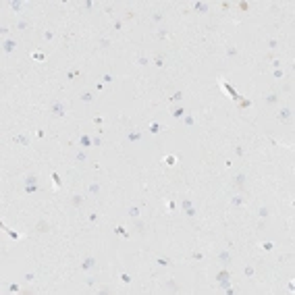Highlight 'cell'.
Segmentation results:
<instances>
[{
    "mask_svg": "<svg viewBox=\"0 0 295 295\" xmlns=\"http://www.w3.org/2000/svg\"><path fill=\"white\" fill-rule=\"evenodd\" d=\"M50 114L56 116V119H63L67 114V106H64L63 100H54L52 104H50Z\"/></svg>",
    "mask_w": 295,
    "mask_h": 295,
    "instance_id": "6da1fadb",
    "label": "cell"
},
{
    "mask_svg": "<svg viewBox=\"0 0 295 295\" xmlns=\"http://www.w3.org/2000/svg\"><path fill=\"white\" fill-rule=\"evenodd\" d=\"M96 268H98V260H96L94 256H87V258H83V260H81V270H83V272L96 270Z\"/></svg>",
    "mask_w": 295,
    "mask_h": 295,
    "instance_id": "7a4b0ae2",
    "label": "cell"
},
{
    "mask_svg": "<svg viewBox=\"0 0 295 295\" xmlns=\"http://www.w3.org/2000/svg\"><path fill=\"white\" fill-rule=\"evenodd\" d=\"M216 258H218V262H220V264H222V266H229V264H231V262H233L231 249H220V252H218V256H216Z\"/></svg>",
    "mask_w": 295,
    "mask_h": 295,
    "instance_id": "3957f363",
    "label": "cell"
},
{
    "mask_svg": "<svg viewBox=\"0 0 295 295\" xmlns=\"http://www.w3.org/2000/svg\"><path fill=\"white\" fill-rule=\"evenodd\" d=\"M15 50H17V42L11 40V38H6V40L2 42V52L4 54H13Z\"/></svg>",
    "mask_w": 295,
    "mask_h": 295,
    "instance_id": "277c9868",
    "label": "cell"
},
{
    "mask_svg": "<svg viewBox=\"0 0 295 295\" xmlns=\"http://www.w3.org/2000/svg\"><path fill=\"white\" fill-rule=\"evenodd\" d=\"M245 183H247V175H245V173H237L235 177H233V185L237 187V189H243Z\"/></svg>",
    "mask_w": 295,
    "mask_h": 295,
    "instance_id": "5b68a950",
    "label": "cell"
},
{
    "mask_svg": "<svg viewBox=\"0 0 295 295\" xmlns=\"http://www.w3.org/2000/svg\"><path fill=\"white\" fill-rule=\"evenodd\" d=\"M291 114H293V110H291L289 106H283V108L278 110L277 119H278V121H283V123H287V121H291Z\"/></svg>",
    "mask_w": 295,
    "mask_h": 295,
    "instance_id": "8992f818",
    "label": "cell"
},
{
    "mask_svg": "<svg viewBox=\"0 0 295 295\" xmlns=\"http://www.w3.org/2000/svg\"><path fill=\"white\" fill-rule=\"evenodd\" d=\"M13 141H15L17 145H23V148H27V145H29V135H27V133H17L15 137H13Z\"/></svg>",
    "mask_w": 295,
    "mask_h": 295,
    "instance_id": "52a82bcc",
    "label": "cell"
},
{
    "mask_svg": "<svg viewBox=\"0 0 295 295\" xmlns=\"http://www.w3.org/2000/svg\"><path fill=\"white\" fill-rule=\"evenodd\" d=\"M141 137H144V133H141V131H129L127 133V141L129 144H137V141H141Z\"/></svg>",
    "mask_w": 295,
    "mask_h": 295,
    "instance_id": "ba28073f",
    "label": "cell"
},
{
    "mask_svg": "<svg viewBox=\"0 0 295 295\" xmlns=\"http://www.w3.org/2000/svg\"><path fill=\"white\" fill-rule=\"evenodd\" d=\"M193 11H196L197 15H206V13L210 11V4L208 2H196V4H193Z\"/></svg>",
    "mask_w": 295,
    "mask_h": 295,
    "instance_id": "9c48e42d",
    "label": "cell"
},
{
    "mask_svg": "<svg viewBox=\"0 0 295 295\" xmlns=\"http://www.w3.org/2000/svg\"><path fill=\"white\" fill-rule=\"evenodd\" d=\"M245 202H247V197L243 196V193H239V196H233V197H231V206H233V208H239V206H243Z\"/></svg>",
    "mask_w": 295,
    "mask_h": 295,
    "instance_id": "30bf717a",
    "label": "cell"
},
{
    "mask_svg": "<svg viewBox=\"0 0 295 295\" xmlns=\"http://www.w3.org/2000/svg\"><path fill=\"white\" fill-rule=\"evenodd\" d=\"M185 114H187V110L183 108V106H175V108L170 110V116H173V119H183Z\"/></svg>",
    "mask_w": 295,
    "mask_h": 295,
    "instance_id": "8fae6325",
    "label": "cell"
},
{
    "mask_svg": "<svg viewBox=\"0 0 295 295\" xmlns=\"http://www.w3.org/2000/svg\"><path fill=\"white\" fill-rule=\"evenodd\" d=\"M79 100L83 102V104H92V102H94V94L92 92H81L79 94Z\"/></svg>",
    "mask_w": 295,
    "mask_h": 295,
    "instance_id": "7c38bea8",
    "label": "cell"
},
{
    "mask_svg": "<svg viewBox=\"0 0 295 295\" xmlns=\"http://www.w3.org/2000/svg\"><path fill=\"white\" fill-rule=\"evenodd\" d=\"M278 100H281L278 98V94H268L266 98H264V102H266L268 106H274V104H278Z\"/></svg>",
    "mask_w": 295,
    "mask_h": 295,
    "instance_id": "4fadbf2b",
    "label": "cell"
},
{
    "mask_svg": "<svg viewBox=\"0 0 295 295\" xmlns=\"http://www.w3.org/2000/svg\"><path fill=\"white\" fill-rule=\"evenodd\" d=\"M29 21H25V19H21V21H17L15 23V31H25V29H29Z\"/></svg>",
    "mask_w": 295,
    "mask_h": 295,
    "instance_id": "5bb4252c",
    "label": "cell"
},
{
    "mask_svg": "<svg viewBox=\"0 0 295 295\" xmlns=\"http://www.w3.org/2000/svg\"><path fill=\"white\" fill-rule=\"evenodd\" d=\"M35 231H38V233H48V231H50V225H48L46 220H40V222L35 225Z\"/></svg>",
    "mask_w": 295,
    "mask_h": 295,
    "instance_id": "9a60e30c",
    "label": "cell"
},
{
    "mask_svg": "<svg viewBox=\"0 0 295 295\" xmlns=\"http://www.w3.org/2000/svg\"><path fill=\"white\" fill-rule=\"evenodd\" d=\"M87 191H89L92 196H100V183H98V181H92L89 187H87Z\"/></svg>",
    "mask_w": 295,
    "mask_h": 295,
    "instance_id": "2e32d148",
    "label": "cell"
},
{
    "mask_svg": "<svg viewBox=\"0 0 295 295\" xmlns=\"http://www.w3.org/2000/svg\"><path fill=\"white\" fill-rule=\"evenodd\" d=\"M75 160L79 162V164L87 162V154H85V150H77V152H75Z\"/></svg>",
    "mask_w": 295,
    "mask_h": 295,
    "instance_id": "e0dca14e",
    "label": "cell"
},
{
    "mask_svg": "<svg viewBox=\"0 0 295 295\" xmlns=\"http://www.w3.org/2000/svg\"><path fill=\"white\" fill-rule=\"evenodd\" d=\"M81 204H83V197H81L79 193H75V196H71V206H73V208H79Z\"/></svg>",
    "mask_w": 295,
    "mask_h": 295,
    "instance_id": "ac0fdd59",
    "label": "cell"
},
{
    "mask_svg": "<svg viewBox=\"0 0 295 295\" xmlns=\"http://www.w3.org/2000/svg\"><path fill=\"white\" fill-rule=\"evenodd\" d=\"M229 278H231V272L226 270V266H225V270H220L218 274H216V281H218V283L220 281H229Z\"/></svg>",
    "mask_w": 295,
    "mask_h": 295,
    "instance_id": "d6986e66",
    "label": "cell"
},
{
    "mask_svg": "<svg viewBox=\"0 0 295 295\" xmlns=\"http://www.w3.org/2000/svg\"><path fill=\"white\" fill-rule=\"evenodd\" d=\"M79 145L81 148H92V137H89V135H81Z\"/></svg>",
    "mask_w": 295,
    "mask_h": 295,
    "instance_id": "ffe728a7",
    "label": "cell"
},
{
    "mask_svg": "<svg viewBox=\"0 0 295 295\" xmlns=\"http://www.w3.org/2000/svg\"><path fill=\"white\" fill-rule=\"evenodd\" d=\"M156 264L166 268V266H173V260H170V258H162V256H160V258H156Z\"/></svg>",
    "mask_w": 295,
    "mask_h": 295,
    "instance_id": "44dd1931",
    "label": "cell"
},
{
    "mask_svg": "<svg viewBox=\"0 0 295 295\" xmlns=\"http://www.w3.org/2000/svg\"><path fill=\"white\" fill-rule=\"evenodd\" d=\"M193 123H196V116L193 114H185L183 116V125H185V127H193Z\"/></svg>",
    "mask_w": 295,
    "mask_h": 295,
    "instance_id": "7402d4cb",
    "label": "cell"
},
{
    "mask_svg": "<svg viewBox=\"0 0 295 295\" xmlns=\"http://www.w3.org/2000/svg\"><path fill=\"white\" fill-rule=\"evenodd\" d=\"M114 233L119 235V237H131V233H127L125 226H114Z\"/></svg>",
    "mask_w": 295,
    "mask_h": 295,
    "instance_id": "603a6c76",
    "label": "cell"
},
{
    "mask_svg": "<svg viewBox=\"0 0 295 295\" xmlns=\"http://www.w3.org/2000/svg\"><path fill=\"white\" fill-rule=\"evenodd\" d=\"M160 129H162V127L158 125V123H152L150 127H148V133H152V135H158V133H160Z\"/></svg>",
    "mask_w": 295,
    "mask_h": 295,
    "instance_id": "cb8c5ba5",
    "label": "cell"
},
{
    "mask_svg": "<svg viewBox=\"0 0 295 295\" xmlns=\"http://www.w3.org/2000/svg\"><path fill=\"white\" fill-rule=\"evenodd\" d=\"M258 216H260V218H268V216H270V210H268L266 206H260V208H258Z\"/></svg>",
    "mask_w": 295,
    "mask_h": 295,
    "instance_id": "d4e9b609",
    "label": "cell"
},
{
    "mask_svg": "<svg viewBox=\"0 0 295 295\" xmlns=\"http://www.w3.org/2000/svg\"><path fill=\"white\" fill-rule=\"evenodd\" d=\"M243 274H245V277H247V278H252V277H254V274H256V268L252 266V264H247V266L243 268Z\"/></svg>",
    "mask_w": 295,
    "mask_h": 295,
    "instance_id": "484cf974",
    "label": "cell"
},
{
    "mask_svg": "<svg viewBox=\"0 0 295 295\" xmlns=\"http://www.w3.org/2000/svg\"><path fill=\"white\" fill-rule=\"evenodd\" d=\"M127 214L131 216V218H139V214H141V212H139V208H137V206H131V208L127 210Z\"/></svg>",
    "mask_w": 295,
    "mask_h": 295,
    "instance_id": "4316f807",
    "label": "cell"
},
{
    "mask_svg": "<svg viewBox=\"0 0 295 295\" xmlns=\"http://www.w3.org/2000/svg\"><path fill=\"white\" fill-rule=\"evenodd\" d=\"M100 81H102V83H112V81H114V75H112V73H104V75L100 77Z\"/></svg>",
    "mask_w": 295,
    "mask_h": 295,
    "instance_id": "83f0119b",
    "label": "cell"
},
{
    "mask_svg": "<svg viewBox=\"0 0 295 295\" xmlns=\"http://www.w3.org/2000/svg\"><path fill=\"white\" fill-rule=\"evenodd\" d=\"M11 8H13L15 13H21V11H23V2H19V0H13V2H11Z\"/></svg>",
    "mask_w": 295,
    "mask_h": 295,
    "instance_id": "f1b7e54d",
    "label": "cell"
},
{
    "mask_svg": "<svg viewBox=\"0 0 295 295\" xmlns=\"http://www.w3.org/2000/svg\"><path fill=\"white\" fill-rule=\"evenodd\" d=\"M266 48H268V50H277V48H278V40H274V38L266 40Z\"/></svg>",
    "mask_w": 295,
    "mask_h": 295,
    "instance_id": "f546056e",
    "label": "cell"
},
{
    "mask_svg": "<svg viewBox=\"0 0 295 295\" xmlns=\"http://www.w3.org/2000/svg\"><path fill=\"white\" fill-rule=\"evenodd\" d=\"M154 67H158V69L164 67V58H162V54H156V56H154Z\"/></svg>",
    "mask_w": 295,
    "mask_h": 295,
    "instance_id": "4dcf8cb0",
    "label": "cell"
},
{
    "mask_svg": "<svg viewBox=\"0 0 295 295\" xmlns=\"http://www.w3.org/2000/svg\"><path fill=\"white\" fill-rule=\"evenodd\" d=\"M237 54H239V48H235V46L226 48V56H229V58H235Z\"/></svg>",
    "mask_w": 295,
    "mask_h": 295,
    "instance_id": "1f68e13d",
    "label": "cell"
},
{
    "mask_svg": "<svg viewBox=\"0 0 295 295\" xmlns=\"http://www.w3.org/2000/svg\"><path fill=\"white\" fill-rule=\"evenodd\" d=\"M23 189H25V193H38V191H40V185H25Z\"/></svg>",
    "mask_w": 295,
    "mask_h": 295,
    "instance_id": "d6a6232c",
    "label": "cell"
},
{
    "mask_svg": "<svg viewBox=\"0 0 295 295\" xmlns=\"http://www.w3.org/2000/svg\"><path fill=\"white\" fill-rule=\"evenodd\" d=\"M152 21H156V23H162V21H164V15H162L160 11H156L154 15H152Z\"/></svg>",
    "mask_w": 295,
    "mask_h": 295,
    "instance_id": "836d02e7",
    "label": "cell"
},
{
    "mask_svg": "<svg viewBox=\"0 0 295 295\" xmlns=\"http://www.w3.org/2000/svg\"><path fill=\"white\" fill-rule=\"evenodd\" d=\"M168 100H170V102H181V100H183V92H175Z\"/></svg>",
    "mask_w": 295,
    "mask_h": 295,
    "instance_id": "e575fe53",
    "label": "cell"
},
{
    "mask_svg": "<svg viewBox=\"0 0 295 295\" xmlns=\"http://www.w3.org/2000/svg\"><path fill=\"white\" fill-rule=\"evenodd\" d=\"M25 185H38V177H35V175H29L27 179H25Z\"/></svg>",
    "mask_w": 295,
    "mask_h": 295,
    "instance_id": "d590c367",
    "label": "cell"
},
{
    "mask_svg": "<svg viewBox=\"0 0 295 295\" xmlns=\"http://www.w3.org/2000/svg\"><path fill=\"white\" fill-rule=\"evenodd\" d=\"M156 38H158V40H160V42H162V40H166V38H168V31H166V29H158Z\"/></svg>",
    "mask_w": 295,
    "mask_h": 295,
    "instance_id": "8d00e7d4",
    "label": "cell"
},
{
    "mask_svg": "<svg viewBox=\"0 0 295 295\" xmlns=\"http://www.w3.org/2000/svg\"><path fill=\"white\" fill-rule=\"evenodd\" d=\"M23 281H27V283H33V281H35V274H33V272H25V274H23Z\"/></svg>",
    "mask_w": 295,
    "mask_h": 295,
    "instance_id": "74e56055",
    "label": "cell"
},
{
    "mask_svg": "<svg viewBox=\"0 0 295 295\" xmlns=\"http://www.w3.org/2000/svg\"><path fill=\"white\" fill-rule=\"evenodd\" d=\"M166 287H168V289H173V291H179V287H177V283H175V278H168Z\"/></svg>",
    "mask_w": 295,
    "mask_h": 295,
    "instance_id": "f35d334b",
    "label": "cell"
},
{
    "mask_svg": "<svg viewBox=\"0 0 295 295\" xmlns=\"http://www.w3.org/2000/svg\"><path fill=\"white\" fill-rule=\"evenodd\" d=\"M235 154H237L239 158H243L245 156V148H243V145H235Z\"/></svg>",
    "mask_w": 295,
    "mask_h": 295,
    "instance_id": "ab89813d",
    "label": "cell"
},
{
    "mask_svg": "<svg viewBox=\"0 0 295 295\" xmlns=\"http://www.w3.org/2000/svg\"><path fill=\"white\" fill-rule=\"evenodd\" d=\"M137 64H139V67H148V64H150V60H148L145 56H137Z\"/></svg>",
    "mask_w": 295,
    "mask_h": 295,
    "instance_id": "60d3db41",
    "label": "cell"
},
{
    "mask_svg": "<svg viewBox=\"0 0 295 295\" xmlns=\"http://www.w3.org/2000/svg\"><path fill=\"white\" fill-rule=\"evenodd\" d=\"M272 247H274V243L272 241H264L262 243V249H264V252H272Z\"/></svg>",
    "mask_w": 295,
    "mask_h": 295,
    "instance_id": "b9f144b4",
    "label": "cell"
},
{
    "mask_svg": "<svg viewBox=\"0 0 295 295\" xmlns=\"http://www.w3.org/2000/svg\"><path fill=\"white\" fill-rule=\"evenodd\" d=\"M183 212H185V216H189V218H193V216L197 214V210L193 208V206H191V208H187V210H183Z\"/></svg>",
    "mask_w": 295,
    "mask_h": 295,
    "instance_id": "7bdbcfd3",
    "label": "cell"
},
{
    "mask_svg": "<svg viewBox=\"0 0 295 295\" xmlns=\"http://www.w3.org/2000/svg\"><path fill=\"white\" fill-rule=\"evenodd\" d=\"M218 287H220V289H225V291H226V289H231V278H229V281H220Z\"/></svg>",
    "mask_w": 295,
    "mask_h": 295,
    "instance_id": "ee69618b",
    "label": "cell"
},
{
    "mask_svg": "<svg viewBox=\"0 0 295 295\" xmlns=\"http://www.w3.org/2000/svg\"><path fill=\"white\" fill-rule=\"evenodd\" d=\"M98 48H102V50L110 48V40H100V42H98Z\"/></svg>",
    "mask_w": 295,
    "mask_h": 295,
    "instance_id": "f6af8a7d",
    "label": "cell"
},
{
    "mask_svg": "<svg viewBox=\"0 0 295 295\" xmlns=\"http://www.w3.org/2000/svg\"><path fill=\"white\" fill-rule=\"evenodd\" d=\"M191 206H193V202H191V200H187V197H185V200H183V202H181V208H183V210L191 208Z\"/></svg>",
    "mask_w": 295,
    "mask_h": 295,
    "instance_id": "bcb514c9",
    "label": "cell"
},
{
    "mask_svg": "<svg viewBox=\"0 0 295 295\" xmlns=\"http://www.w3.org/2000/svg\"><path fill=\"white\" fill-rule=\"evenodd\" d=\"M92 145H94V148H100V145H102V139H100V135L92 137Z\"/></svg>",
    "mask_w": 295,
    "mask_h": 295,
    "instance_id": "7dc6e473",
    "label": "cell"
},
{
    "mask_svg": "<svg viewBox=\"0 0 295 295\" xmlns=\"http://www.w3.org/2000/svg\"><path fill=\"white\" fill-rule=\"evenodd\" d=\"M191 260H204L202 252H191Z\"/></svg>",
    "mask_w": 295,
    "mask_h": 295,
    "instance_id": "c3c4849f",
    "label": "cell"
},
{
    "mask_svg": "<svg viewBox=\"0 0 295 295\" xmlns=\"http://www.w3.org/2000/svg\"><path fill=\"white\" fill-rule=\"evenodd\" d=\"M44 40H46V42L54 40V31H50V29H48V31H44Z\"/></svg>",
    "mask_w": 295,
    "mask_h": 295,
    "instance_id": "681fc988",
    "label": "cell"
},
{
    "mask_svg": "<svg viewBox=\"0 0 295 295\" xmlns=\"http://www.w3.org/2000/svg\"><path fill=\"white\" fill-rule=\"evenodd\" d=\"M121 281H123L125 285H129V283H131V277H129L127 272H123V274H121Z\"/></svg>",
    "mask_w": 295,
    "mask_h": 295,
    "instance_id": "f907efd6",
    "label": "cell"
},
{
    "mask_svg": "<svg viewBox=\"0 0 295 295\" xmlns=\"http://www.w3.org/2000/svg\"><path fill=\"white\" fill-rule=\"evenodd\" d=\"M112 27H114V31H121V29H123V21H121V19H116Z\"/></svg>",
    "mask_w": 295,
    "mask_h": 295,
    "instance_id": "816d5d0a",
    "label": "cell"
},
{
    "mask_svg": "<svg viewBox=\"0 0 295 295\" xmlns=\"http://www.w3.org/2000/svg\"><path fill=\"white\" fill-rule=\"evenodd\" d=\"M272 75L277 77V79H283V75H285V73H283V69H274V73H272Z\"/></svg>",
    "mask_w": 295,
    "mask_h": 295,
    "instance_id": "f5cc1de1",
    "label": "cell"
},
{
    "mask_svg": "<svg viewBox=\"0 0 295 295\" xmlns=\"http://www.w3.org/2000/svg\"><path fill=\"white\" fill-rule=\"evenodd\" d=\"M8 291H11V293H19L21 289H19V285H17V283H13L11 287H8Z\"/></svg>",
    "mask_w": 295,
    "mask_h": 295,
    "instance_id": "db71d44e",
    "label": "cell"
},
{
    "mask_svg": "<svg viewBox=\"0 0 295 295\" xmlns=\"http://www.w3.org/2000/svg\"><path fill=\"white\" fill-rule=\"evenodd\" d=\"M52 179H54V185H56V187L60 185V175H58V173H52Z\"/></svg>",
    "mask_w": 295,
    "mask_h": 295,
    "instance_id": "11a10c76",
    "label": "cell"
},
{
    "mask_svg": "<svg viewBox=\"0 0 295 295\" xmlns=\"http://www.w3.org/2000/svg\"><path fill=\"white\" fill-rule=\"evenodd\" d=\"M92 6H94L92 0H85V2H83V8H85V11H92Z\"/></svg>",
    "mask_w": 295,
    "mask_h": 295,
    "instance_id": "9f6ffc18",
    "label": "cell"
},
{
    "mask_svg": "<svg viewBox=\"0 0 295 295\" xmlns=\"http://www.w3.org/2000/svg\"><path fill=\"white\" fill-rule=\"evenodd\" d=\"M133 17H135V13H133V11H127V13H125V21H131Z\"/></svg>",
    "mask_w": 295,
    "mask_h": 295,
    "instance_id": "6f0895ef",
    "label": "cell"
},
{
    "mask_svg": "<svg viewBox=\"0 0 295 295\" xmlns=\"http://www.w3.org/2000/svg\"><path fill=\"white\" fill-rule=\"evenodd\" d=\"M164 162H166L168 166H173V164H175V156H166V160H164Z\"/></svg>",
    "mask_w": 295,
    "mask_h": 295,
    "instance_id": "680465c9",
    "label": "cell"
},
{
    "mask_svg": "<svg viewBox=\"0 0 295 295\" xmlns=\"http://www.w3.org/2000/svg\"><path fill=\"white\" fill-rule=\"evenodd\" d=\"M77 75H79V71H71L69 75H67V79H75V77H77Z\"/></svg>",
    "mask_w": 295,
    "mask_h": 295,
    "instance_id": "91938a15",
    "label": "cell"
},
{
    "mask_svg": "<svg viewBox=\"0 0 295 295\" xmlns=\"http://www.w3.org/2000/svg\"><path fill=\"white\" fill-rule=\"evenodd\" d=\"M239 8H241V11H249V4L247 2H239Z\"/></svg>",
    "mask_w": 295,
    "mask_h": 295,
    "instance_id": "94428289",
    "label": "cell"
},
{
    "mask_svg": "<svg viewBox=\"0 0 295 295\" xmlns=\"http://www.w3.org/2000/svg\"><path fill=\"white\" fill-rule=\"evenodd\" d=\"M272 69H281V60H272Z\"/></svg>",
    "mask_w": 295,
    "mask_h": 295,
    "instance_id": "6125c7cd",
    "label": "cell"
},
{
    "mask_svg": "<svg viewBox=\"0 0 295 295\" xmlns=\"http://www.w3.org/2000/svg\"><path fill=\"white\" fill-rule=\"evenodd\" d=\"M135 226H137V231H141V233H144V229H145L144 222H135Z\"/></svg>",
    "mask_w": 295,
    "mask_h": 295,
    "instance_id": "be15d7a7",
    "label": "cell"
},
{
    "mask_svg": "<svg viewBox=\"0 0 295 295\" xmlns=\"http://www.w3.org/2000/svg\"><path fill=\"white\" fill-rule=\"evenodd\" d=\"M85 283L89 285V287H94V283H96V278H92V277H89V278H87V281H85Z\"/></svg>",
    "mask_w": 295,
    "mask_h": 295,
    "instance_id": "e7e4bbea",
    "label": "cell"
}]
</instances>
